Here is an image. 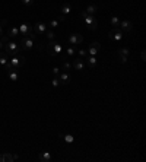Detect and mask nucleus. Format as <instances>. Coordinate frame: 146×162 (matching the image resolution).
Returning a JSON list of instances; mask_svg holds the SVG:
<instances>
[{"instance_id":"nucleus-1","label":"nucleus","mask_w":146,"mask_h":162,"mask_svg":"<svg viewBox=\"0 0 146 162\" xmlns=\"http://www.w3.org/2000/svg\"><path fill=\"white\" fill-rule=\"evenodd\" d=\"M25 61H27V59H25L24 56H19V54L12 56V59H9L6 70H9V69H20L24 64H25Z\"/></svg>"},{"instance_id":"nucleus-2","label":"nucleus","mask_w":146,"mask_h":162,"mask_svg":"<svg viewBox=\"0 0 146 162\" xmlns=\"http://www.w3.org/2000/svg\"><path fill=\"white\" fill-rule=\"evenodd\" d=\"M80 18L83 19V22L86 23V28L88 29H91V31H95L97 28H98V20H97V18L95 16H92V15H88L85 10L80 13Z\"/></svg>"},{"instance_id":"nucleus-3","label":"nucleus","mask_w":146,"mask_h":162,"mask_svg":"<svg viewBox=\"0 0 146 162\" xmlns=\"http://www.w3.org/2000/svg\"><path fill=\"white\" fill-rule=\"evenodd\" d=\"M46 51L48 56H59L61 51H63V47L60 45V42H57V41L54 40V41H50L48 44L46 45Z\"/></svg>"},{"instance_id":"nucleus-4","label":"nucleus","mask_w":146,"mask_h":162,"mask_svg":"<svg viewBox=\"0 0 146 162\" xmlns=\"http://www.w3.org/2000/svg\"><path fill=\"white\" fill-rule=\"evenodd\" d=\"M19 51H20L19 42H16V41H7L6 44H5V53L7 56H16V54H19Z\"/></svg>"},{"instance_id":"nucleus-5","label":"nucleus","mask_w":146,"mask_h":162,"mask_svg":"<svg viewBox=\"0 0 146 162\" xmlns=\"http://www.w3.org/2000/svg\"><path fill=\"white\" fill-rule=\"evenodd\" d=\"M123 37H124V32L120 29L119 27L117 28H113L110 32H108V38L111 41H115V42H119V41L123 40Z\"/></svg>"},{"instance_id":"nucleus-6","label":"nucleus","mask_w":146,"mask_h":162,"mask_svg":"<svg viewBox=\"0 0 146 162\" xmlns=\"http://www.w3.org/2000/svg\"><path fill=\"white\" fill-rule=\"evenodd\" d=\"M86 51H88V56H95L97 57L101 53V44L98 41H93V42H91V45H89V48Z\"/></svg>"},{"instance_id":"nucleus-7","label":"nucleus","mask_w":146,"mask_h":162,"mask_svg":"<svg viewBox=\"0 0 146 162\" xmlns=\"http://www.w3.org/2000/svg\"><path fill=\"white\" fill-rule=\"evenodd\" d=\"M67 42L70 44V45H75V47H78L79 44L83 42V37L80 34H72L69 35V38H67Z\"/></svg>"},{"instance_id":"nucleus-8","label":"nucleus","mask_w":146,"mask_h":162,"mask_svg":"<svg viewBox=\"0 0 146 162\" xmlns=\"http://www.w3.org/2000/svg\"><path fill=\"white\" fill-rule=\"evenodd\" d=\"M117 54H119L120 63H126L127 59H129V56H130V50H129L127 47H120L119 51H117Z\"/></svg>"},{"instance_id":"nucleus-9","label":"nucleus","mask_w":146,"mask_h":162,"mask_svg":"<svg viewBox=\"0 0 146 162\" xmlns=\"http://www.w3.org/2000/svg\"><path fill=\"white\" fill-rule=\"evenodd\" d=\"M20 50H31L34 47V40L28 38V37H22V40L19 42Z\"/></svg>"},{"instance_id":"nucleus-10","label":"nucleus","mask_w":146,"mask_h":162,"mask_svg":"<svg viewBox=\"0 0 146 162\" xmlns=\"http://www.w3.org/2000/svg\"><path fill=\"white\" fill-rule=\"evenodd\" d=\"M19 156L18 155H12L10 152H3L0 153V162H13V161H18Z\"/></svg>"},{"instance_id":"nucleus-11","label":"nucleus","mask_w":146,"mask_h":162,"mask_svg":"<svg viewBox=\"0 0 146 162\" xmlns=\"http://www.w3.org/2000/svg\"><path fill=\"white\" fill-rule=\"evenodd\" d=\"M32 31L35 32L37 35H42V34H46V31H47V25L44 23V22H37L35 25L32 27Z\"/></svg>"},{"instance_id":"nucleus-12","label":"nucleus","mask_w":146,"mask_h":162,"mask_svg":"<svg viewBox=\"0 0 146 162\" xmlns=\"http://www.w3.org/2000/svg\"><path fill=\"white\" fill-rule=\"evenodd\" d=\"M59 56H61L63 59H72V57H75V56H76V47H75V45H72V47H67L66 50H64V53L61 51Z\"/></svg>"},{"instance_id":"nucleus-13","label":"nucleus","mask_w":146,"mask_h":162,"mask_svg":"<svg viewBox=\"0 0 146 162\" xmlns=\"http://www.w3.org/2000/svg\"><path fill=\"white\" fill-rule=\"evenodd\" d=\"M119 28L121 29V31H123V32H130V31L133 29V23L130 22V20H127V19L120 20Z\"/></svg>"},{"instance_id":"nucleus-14","label":"nucleus","mask_w":146,"mask_h":162,"mask_svg":"<svg viewBox=\"0 0 146 162\" xmlns=\"http://www.w3.org/2000/svg\"><path fill=\"white\" fill-rule=\"evenodd\" d=\"M83 60H85V64L91 69H95L97 66H98V59H97L95 56H86Z\"/></svg>"},{"instance_id":"nucleus-15","label":"nucleus","mask_w":146,"mask_h":162,"mask_svg":"<svg viewBox=\"0 0 146 162\" xmlns=\"http://www.w3.org/2000/svg\"><path fill=\"white\" fill-rule=\"evenodd\" d=\"M72 67L75 69V70H85V60H83V59H79V57L73 59Z\"/></svg>"},{"instance_id":"nucleus-16","label":"nucleus","mask_w":146,"mask_h":162,"mask_svg":"<svg viewBox=\"0 0 146 162\" xmlns=\"http://www.w3.org/2000/svg\"><path fill=\"white\" fill-rule=\"evenodd\" d=\"M7 77H9L12 82H18L20 77L19 69H9V70H7Z\"/></svg>"},{"instance_id":"nucleus-17","label":"nucleus","mask_w":146,"mask_h":162,"mask_svg":"<svg viewBox=\"0 0 146 162\" xmlns=\"http://www.w3.org/2000/svg\"><path fill=\"white\" fill-rule=\"evenodd\" d=\"M59 79H60V83H61V85H69L70 81H72V76H70L69 72H60Z\"/></svg>"},{"instance_id":"nucleus-18","label":"nucleus","mask_w":146,"mask_h":162,"mask_svg":"<svg viewBox=\"0 0 146 162\" xmlns=\"http://www.w3.org/2000/svg\"><path fill=\"white\" fill-rule=\"evenodd\" d=\"M18 28H19V35H24V37L32 31V25H31V23H28V22L20 23V27H18Z\"/></svg>"},{"instance_id":"nucleus-19","label":"nucleus","mask_w":146,"mask_h":162,"mask_svg":"<svg viewBox=\"0 0 146 162\" xmlns=\"http://www.w3.org/2000/svg\"><path fill=\"white\" fill-rule=\"evenodd\" d=\"M38 159H40L41 162H51L53 161V155H51L50 152H40Z\"/></svg>"},{"instance_id":"nucleus-20","label":"nucleus","mask_w":146,"mask_h":162,"mask_svg":"<svg viewBox=\"0 0 146 162\" xmlns=\"http://www.w3.org/2000/svg\"><path fill=\"white\" fill-rule=\"evenodd\" d=\"M6 35L9 38H16V37H19V28L18 27H10L7 29Z\"/></svg>"},{"instance_id":"nucleus-21","label":"nucleus","mask_w":146,"mask_h":162,"mask_svg":"<svg viewBox=\"0 0 146 162\" xmlns=\"http://www.w3.org/2000/svg\"><path fill=\"white\" fill-rule=\"evenodd\" d=\"M70 12H72V5H70L69 2L63 3V5H61V9H60V13L63 15V16H66V15H69Z\"/></svg>"},{"instance_id":"nucleus-22","label":"nucleus","mask_w":146,"mask_h":162,"mask_svg":"<svg viewBox=\"0 0 146 162\" xmlns=\"http://www.w3.org/2000/svg\"><path fill=\"white\" fill-rule=\"evenodd\" d=\"M7 63H9V56H7L6 53H0V66L6 69Z\"/></svg>"},{"instance_id":"nucleus-23","label":"nucleus","mask_w":146,"mask_h":162,"mask_svg":"<svg viewBox=\"0 0 146 162\" xmlns=\"http://www.w3.org/2000/svg\"><path fill=\"white\" fill-rule=\"evenodd\" d=\"M88 15H92V16H95V13L98 12V7L95 6V5H89V6L86 7V10H85Z\"/></svg>"},{"instance_id":"nucleus-24","label":"nucleus","mask_w":146,"mask_h":162,"mask_svg":"<svg viewBox=\"0 0 146 162\" xmlns=\"http://www.w3.org/2000/svg\"><path fill=\"white\" fill-rule=\"evenodd\" d=\"M46 37L50 41H54V40H56V32H54L53 29H47V31H46Z\"/></svg>"},{"instance_id":"nucleus-25","label":"nucleus","mask_w":146,"mask_h":162,"mask_svg":"<svg viewBox=\"0 0 146 162\" xmlns=\"http://www.w3.org/2000/svg\"><path fill=\"white\" fill-rule=\"evenodd\" d=\"M76 56L79 57V59H85L88 56V51L85 48H80V50H76Z\"/></svg>"},{"instance_id":"nucleus-26","label":"nucleus","mask_w":146,"mask_h":162,"mask_svg":"<svg viewBox=\"0 0 146 162\" xmlns=\"http://www.w3.org/2000/svg\"><path fill=\"white\" fill-rule=\"evenodd\" d=\"M72 69V63H69V61H63V64H61V70H64V72H69Z\"/></svg>"},{"instance_id":"nucleus-27","label":"nucleus","mask_w":146,"mask_h":162,"mask_svg":"<svg viewBox=\"0 0 146 162\" xmlns=\"http://www.w3.org/2000/svg\"><path fill=\"white\" fill-rule=\"evenodd\" d=\"M61 137L64 139V142L66 143H73L75 142V137L72 135H61Z\"/></svg>"},{"instance_id":"nucleus-28","label":"nucleus","mask_w":146,"mask_h":162,"mask_svg":"<svg viewBox=\"0 0 146 162\" xmlns=\"http://www.w3.org/2000/svg\"><path fill=\"white\" fill-rule=\"evenodd\" d=\"M119 23H120V19L117 18V16H113V18H111V25H113L114 28H117L119 27Z\"/></svg>"},{"instance_id":"nucleus-29","label":"nucleus","mask_w":146,"mask_h":162,"mask_svg":"<svg viewBox=\"0 0 146 162\" xmlns=\"http://www.w3.org/2000/svg\"><path fill=\"white\" fill-rule=\"evenodd\" d=\"M48 25H50V28H51V29H54V28L59 27V20H57V19L50 20V22H48Z\"/></svg>"},{"instance_id":"nucleus-30","label":"nucleus","mask_w":146,"mask_h":162,"mask_svg":"<svg viewBox=\"0 0 146 162\" xmlns=\"http://www.w3.org/2000/svg\"><path fill=\"white\" fill-rule=\"evenodd\" d=\"M7 23V19H2V22H0V37L3 35V28L6 27Z\"/></svg>"},{"instance_id":"nucleus-31","label":"nucleus","mask_w":146,"mask_h":162,"mask_svg":"<svg viewBox=\"0 0 146 162\" xmlns=\"http://www.w3.org/2000/svg\"><path fill=\"white\" fill-rule=\"evenodd\" d=\"M51 85H53L54 88H57V86H60V85H61V83H60V79L57 77V76H56L53 81H51Z\"/></svg>"},{"instance_id":"nucleus-32","label":"nucleus","mask_w":146,"mask_h":162,"mask_svg":"<svg viewBox=\"0 0 146 162\" xmlns=\"http://www.w3.org/2000/svg\"><path fill=\"white\" fill-rule=\"evenodd\" d=\"M20 2H22L27 7H32L34 6V0H20Z\"/></svg>"},{"instance_id":"nucleus-33","label":"nucleus","mask_w":146,"mask_h":162,"mask_svg":"<svg viewBox=\"0 0 146 162\" xmlns=\"http://www.w3.org/2000/svg\"><path fill=\"white\" fill-rule=\"evenodd\" d=\"M2 42H3V47H5V44H6L7 41H9V37H7V35H2Z\"/></svg>"},{"instance_id":"nucleus-34","label":"nucleus","mask_w":146,"mask_h":162,"mask_svg":"<svg viewBox=\"0 0 146 162\" xmlns=\"http://www.w3.org/2000/svg\"><path fill=\"white\" fill-rule=\"evenodd\" d=\"M51 72H53L54 76H59V74H60V69H59V67H54Z\"/></svg>"},{"instance_id":"nucleus-35","label":"nucleus","mask_w":146,"mask_h":162,"mask_svg":"<svg viewBox=\"0 0 146 162\" xmlns=\"http://www.w3.org/2000/svg\"><path fill=\"white\" fill-rule=\"evenodd\" d=\"M140 59H142L143 61L146 60V51H145V50H142V53H140Z\"/></svg>"},{"instance_id":"nucleus-36","label":"nucleus","mask_w":146,"mask_h":162,"mask_svg":"<svg viewBox=\"0 0 146 162\" xmlns=\"http://www.w3.org/2000/svg\"><path fill=\"white\" fill-rule=\"evenodd\" d=\"M2 48H3V42L0 41V50H2Z\"/></svg>"}]
</instances>
